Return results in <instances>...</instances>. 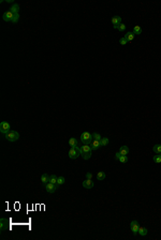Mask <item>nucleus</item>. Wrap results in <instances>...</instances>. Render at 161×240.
Masks as SVG:
<instances>
[{"label": "nucleus", "instance_id": "1", "mask_svg": "<svg viewBox=\"0 0 161 240\" xmlns=\"http://www.w3.org/2000/svg\"><path fill=\"white\" fill-rule=\"evenodd\" d=\"M81 156L84 160H88L90 159L91 156V147L90 145H87V144H84V146L81 147Z\"/></svg>", "mask_w": 161, "mask_h": 240}, {"label": "nucleus", "instance_id": "2", "mask_svg": "<svg viewBox=\"0 0 161 240\" xmlns=\"http://www.w3.org/2000/svg\"><path fill=\"white\" fill-rule=\"evenodd\" d=\"M78 156H81V148L76 147H71L70 150H69V158L70 159H76Z\"/></svg>", "mask_w": 161, "mask_h": 240}, {"label": "nucleus", "instance_id": "3", "mask_svg": "<svg viewBox=\"0 0 161 240\" xmlns=\"http://www.w3.org/2000/svg\"><path fill=\"white\" fill-rule=\"evenodd\" d=\"M5 138H7L9 142H15V140H17L19 138V134L16 131H10L9 133L5 134Z\"/></svg>", "mask_w": 161, "mask_h": 240}, {"label": "nucleus", "instance_id": "4", "mask_svg": "<svg viewBox=\"0 0 161 240\" xmlns=\"http://www.w3.org/2000/svg\"><path fill=\"white\" fill-rule=\"evenodd\" d=\"M81 140L83 142V144H87L89 145L92 142V134H90L89 132H84L81 135Z\"/></svg>", "mask_w": 161, "mask_h": 240}, {"label": "nucleus", "instance_id": "5", "mask_svg": "<svg viewBox=\"0 0 161 240\" xmlns=\"http://www.w3.org/2000/svg\"><path fill=\"white\" fill-rule=\"evenodd\" d=\"M10 131H11V126H10V123H8L7 121H2L0 123V132L2 133V134H7Z\"/></svg>", "mask_w": 161, "mask_h": 240}, {"label": "nucleus", "instance_id": "6", "mask_svg": "<svg viewBox=\"0 0 161 240\" xmlns=\"http://www.w3.org/2000/svg\"><path fill=\"white\" fill-rule=\"evenodd\" d=\"M45 189H46V191L48 192V193H54V192L58 189V184H54V183H52V182H48V183L45 184Z\"/></svg>", "mask_w": 161, "mask_h": 240}, {"label": "nucleus", "instance_id": "7", "mask_svg": "<svg viewBox=\"0 0 161 240\" xmlns=\"http://www.w3.org/2000/svg\"><path fill=\"white\" fill-rule=\"evenodd\" d=\"M14 13H12L11 11H7L3 13L2 17H3V21H13V18H14Z\"/></svg>", "mask_w": 161, "mask_h": 240}, {"label": "nucleus", "instance_id": "8", "mask_svg": "<svg viewBox=\"0 0 161 240\" xmlns=\"http://www.w3.org/2000/svg\"><path fill=\"white\" fill-rule=\"evenodd\" d=\"M112 24H113V27H114L115 29H118V26L122 24V17L117 16V15L113 16L112 17Z\"/></svg>", "mask_w": 161, "mask_h": 240}, {"label": "nucleus", "instance_id": "9", "mask_svg": "<svg viewBox=\"0 0 161 240\" xmlns=\"http://www.w3.org/2000/svg\"><path fill=\"white\" fill-rule=\"evenodd\" d=\"M130 227H131V231H132V233L134 234V235L139 234V227H140V225H139L138 221H132L131 222Z\"/></svg>", "mask_w": 161, "mask_h": 240}, {"label": "nucleus", "instance_id": "10", "mask_svg": "<svg viewBox=\"0 0 161 240\" xmlns=\"http://www.w3.org/2000/svg\"><path fill=\"white\" fill-rule=\"evenodd\" d=\"M90 147L91 150H97L101 147V140H97V139H92V142L90 143Z\"/></svg>", "mask_w": 161, "mask_h": 240}, {"label": "nucleus", "instance_id": "11", "mask_svg": "<svg viewBox=\"0 0 161 240\" xmlns=\"http://www.w3.org/2000/svg\"><path fill=\"white\" fill-rule=\"evenodd\" d=\"M93 185H95V184H93L92 179H86L83 181V186H84L85 189H91Z\"/></svg>", "mask_w": 161, "mask_h": 240}, {"label": "nucleus", "instance_id": "12", "mask_svg": "<svg viewBox=\"0 0 161 240\" xmlns=\"http://www.w3.org/2000/svg\"><path fill=\"white\" fill-rule=\"evenodd\" d=\"M10 11H11L12 13H14V14H18L19 5L17 4V3H14V4H13L11 8H10Z\"/></svg>", "mask_w": 161, "mask_h": 240}, {"label": "nucleus", "instance_id": "13", "mask_svg": "<svg viewBox=\"0 0 161 240\" xmlns=\"http://www.w3.org/2000/svg\"><path fill=\"white\" fill-rule=\"evenodd\" d=\"M49 177H51V176H48L47 174H43L42 177H41V182H42L43 184L48 183V182H49Z\"/></svg>", "mask_w": 161, "mask_h": 240}, {"label": "nucleus", "instance_id": "14", "mask_svg": "<svg viewBox=\"0 0 161 240\" xmlns=\"http://www.w3.org/2000/svg\"><path fill=\"white\" fill-rule=\"evenodd\" d=\"M119 152L122 153V156H127L129 153V148L127 146H122L120 149H119Z\"/></svg>", "mask_w": 161, "mask_h": 240}, {"label": "nucleus", "instance_id": "15", "mask_svg": "<svg viewBox=\"0 0 161 240\" xmlns=\"http://www.w3.org/2000/svg\"><path fill=\"white\" fill-rule=\"evenodd\" d=\"M134 35H135V34H134L133 32H127L126 34H125L124 38L127 40V41H128V42H130V41H132V40L134 39Z\"/></svg>", "mask_w": 161, "mask_h": 240}, {"label": "nucleus", "instance_id": "16", "mask_svg": "<svg viewBox=\"0 0 161 240\" xmlns=\"http://www.w3.org/2000/svg\"><path fill=\"white\" fill-rule=\"evenodd\" d=\"M147 233H148V232H147L146 227H142V226H140V227H139V234H140L141 236H146Z\"/></svg>", "mask_w": 161, "mask_h": 240}, {"label": "nucleus", "instance_id": "17", "mask_svg": "<svg viewBox=\"0 0 161 240\" xmlns=\"http://www.w3.org/2000/svg\"><path fill=\"white\" fill-rule=\"evenodd\" d=\"M69 146H70V147H76V146H77L76 138H74V137L70 138V139H69Z\"/></svg>", "mask_w": 161, "mask_h": 240}, {"label": "nucleus", "instance_id": "18", "mask_svg": "<svg viewBox=\"0 0 161 240\" xmlns=\"http://www.w3.org/2000/svg\"><path fill=\"white\" fill-rule=\"evenodd\" d=\"M105 177H106V175H105V173L104 172H99L98 174H97V179L98 180H103V179H105Z\"/></svg>", "mask_w": 161, "mask_h": 240}, {"label": "nucleus", "instance_id": "19", "mask_svg": "<svg viewBox=\"0 0 161 240\" xmlns=\"http://www.w3.org/2000/svg\"><path fill=\"white\" fill-rule=\"evenodd\" d=\"M0 222H1V224H0V229H1V231H3V229L7 228V220H5V219H1V220H0Z\"/></svg>", "mask_w": 161, "mask_h": 240}, {"label": "nucleus", "instance_id": "20", "mask_svg": "<svg viewBox=\"0 0 161 240\" xmlns=\"http://www.w3.org/2000/svg\"><path fill=\"white\" fill-rule=\"evenodd\" d=\"M133 33H134V34H141V33H142V29L140 28V26H134Z\"/></svg>", "mask_w": 161, "mask_h": 240}, {"label": "nucleus", "instance_id": "21", "mask_svg": "<svg viewBox=\"0 0 161 240\" xmlns=\"http://www.w3.org/2000/svg\"><path fill=\"white\" fill-rule=\"evenodd\" d=\"M152 150H154V152H156V153H161V145H155Z\"/></svg>", "mask_w": 161, "mask_h": 240}, {"label": "nucleus", "instance_id": "22", "mask_svg": "<svg viewBox=\"0 0 161 240\" xmlns=\"http://www.w3.org/2000/svg\"><path fill=\"white\" fill-rule=\"evenodd\" d=\"M57 179H58V178L55 175H52L51 177H49V182H52V183H54V184H57Z\"/></svg>", "mask_w": 161, "mask_h": 240}, {"label": "nucleus", "instance_id": "23", "mask_svg": "<svg viewBox=\"0 0 161 240\" xmlns=\"http://www.w3.org/2000/svg\"><path fill=\"white\" fill-rule=\"evenodd\" d=\"M118 161L120 162V163H126V162H128V156H122L120 158L118 159Z\"/></svg>", "mask_w": 161, "mask_h": 240}, {"label": "nucleus", "instance_id": "24", "mask_svg": "<svg viewBox=\"0 0 161 240\" xmlns=\"http://www.w3.org/2000/svg\"><path fill=\"white\" fill-rule=\"evenodd\" d=\"M92 139L101 140V139H102V137H101V135H100V134H98V133H92Z\"/></svg>", "mask_w": 161, "mask_h": 240}, {"label": "nucleus", "instance_id": "25", "mask_svg": "<svg viewBox=\"0 0 161 240\" xmlns=\"http://www.w3.org/2000/svg\"><path fill=\"white\" fill-rule=\"evenodd\" d=\"M107 144H109V138L102 137V139H101V146H106Z\"/></svg>", "mask_w": 161, "mask_h": 240}, {"label": "nucleus", "instance_id": "26", "mask_svg": "<svg viewBox=\"0 0 161 240\" xmlns=\"http://www.w3.org/2000/svg\"><path fill=\"white\" fill-rule=\"evenodd\" d=\"M65 177H58V179H57V184L58 185H61V184L65 183Z\"/></svg>", "mask_w": 161, "mask_h": 240}, {"label": "nucleus", "instance_id": "27", "mask_svg": "<svg viewBox=\"0 0 161 240\" xmlns=\"http://www.w3.org/2000/svg\"><path fill=\"white\" fill-rule=\"evenodd\" d=\"M154 161L156 162V163H161V156H160V154L154 156Z\"/></svg>", "mask_w": 161, "mask_h": 240}, {"label": "nucleus", "instance_id": "28", "mask_svg": "<svg viewBox=\"0 0 161 240\" xmlns=\"http://www.w3.org/2000/svg\"><path fill=\"white\" fill-rule=\"evenodd\" d=\"M125 29H126V25H124V24H120V25L118 26V30L119 31H125Z\"/></svg>", "mask_w": 161, "mask_h": 240}, {"label": "nucleus", "instance_id": "29", "mask_svg": "<svg viewBox=\"0 0 161 240\" xmlns=\"http://www.w3.org/2000/svg\"><path fill=\"white\" fill-rule=\"evenodd\" d=\"M127 42H128V41H127V40L125 39V38H122V39L119 40V43H120L122 45H126V44H127Z\"/></svg>", "mask_w": 161, "mask_h": 240}, {"label": "nucleus", "instance_id": "30", "mask_svg": "<svg viewBox=\"0 0 161 240\" xmlns=\"http://www.w3.org/2000/svg\"><path fill=\"white\" fill-rule=\"evenodd\" d=\"M19 19V14H15L14 15V18H13V21H12V23H17Z\"/></svg>", "mask_w": 161, "mask_h": 240}, {"label": "nucleus", "instance_id": "31", "mask_svg": "<svg viewBox=\"0 0 161 240\" xmlns=\"http://www.w3.org/2000/svg\"><path fill=\"white\" fill-rule=\"evenodd\" d=\"M120 156H122V153H120L119 151H117V152H116V154H115V158H116V160H118V159L120 158Z\"/></svg>", "mask_w": 161, "mask_h": 240}, {"label": "nucleus", "instance_id": "32", "mask_svg": "<svg viewBox=\"0 0 161 240\" xmlns=\"http://www.w3.org/2000/svg\"><path fill=\"white\" fill-rule=\"evenodd\" d=\"M86 177H87V179H92V175H91L90 173H87V174H86Z\"/></svg>", "mask_w": 161, "mask_h": 240}, {"label": "nucleus", "instance_id": "33", "mask_svg": "<svg viewBox=\"0 0 161 240\" xmlns=\"http://www.w3.org/2000/svg\"><path fill=\"white\" fill-rule=\"evenodd\" d=\"M159 154H160V156H161V153H159Z\"/></svg>", "mask_w": 161, "mask_h": 240}]
</instances>
